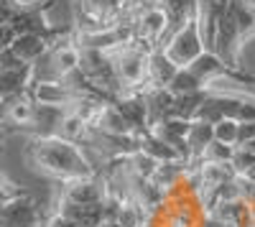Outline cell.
Instances as JSON below:
<instances>
[{
	"instance_id": "1",
	"label": "cell",
	"mask_w": 255,
	"mask_h": 227,
	"mask_svg": "<svg viewBox=\"0 0 255 227\" xmlns=\"http://www.w3.org/2000/svg\"><path fill=\"white\" fill-rule=\"evenodd\" d=\"M28 158L33 166H38L44 174L59 179V181H72L82 176H95V166L84 156L79 143L64 140L59 135L49 138H33L28 143Z\"/></svg>"
},
{
	"instance_id": "2",
	"label": "cell",
	"mask_w": 255,
	"mask_h": 227,
	"mask_svg": "<svg viewBox=\"0 0 255 227\" xmlns=\"http://www.w3.org/2000/svg\"><path fill=\"white\" fill-rule=\"evenodd\" d=\"M166 51V56L174 61V64L181 69V67H189L204 49V41H202V33H199V23L197 18L186 20L184 26H179L171 36L166 38V44L161 46Z\"/></svg>"
},
{
	"instance_id": "3",
	"label": "cell",
	"mask_w": 255,
	"mask_h": 227,
	"mask_svg": "<svg viewBox=\"0 0 255 227\" xmlns=\"http://www.w3.org/2000/svg\"><path fill=\"white\" fill-rule=\"evenodd\" d=\"M133 28H135V38L148 46H153V49H161L166 44V38L171 36L168 13L161 3L158 5H140L133 15Z\"/></svg>"
},
{
	"instance_id": "4",
	"label": "cell",
	"mask_w": 255,
	"mask_h": 227,
	"mask_svg": "<svg viewBox=\"0 0 255 227\" xmlns=\"http://www.w3.org/2000/svg\"><path fill=\"white\" fill-rule=\"evenodd\" d=\"M0 227H38V210L28 194H15L0 207Z\"/></svg>"
},
{
	"instance_id": "5",
	"label": "cell",
	"mask_w": 255,
	"mask_h": 227,
	"mask_svg": "<svg viewBox=\"0 0 255 227\" xmlns=\"http://www.w3.org/2000/svg\"><path fill=\"white\" fill-rule=\"evenodd\" d=\"M61 199L77 202V204H105L108 202V187H105V181H97L95 176L72 179V181H64Z\"/></svg>"
},
{
	"instance_id": "6",
	"label": "cell",
	"mask_w": 255,
	"mask_h": 227,
	"mask_svg": "<svg viewBox=\"0 0 255 227\" xmlns=\"http://www.w3.org/2000/svg\"><path fill=\"white\" fill-rule=\"evenodd\" d=\"M59 215L72 220L77 227H100L108 220V202L105 204H77V202H59Z\"/></svg>"
},
{
	"instance_id": "7",
	"label": "cell",
	"mask_w": 255,
	"mask_h": 227,
	"mask_svg": "<svg viewBox=\"0 0 255 227\" xmlns=\"http://www.w3.org/2000/svg\"><path fill=\"white\" fill-rule=\"evenodd\" d=\"M143 100H145V110H148V130L158 125V122L174 117L176 95L168 92V87H148L143 92Z\"/></svg>"
},
{
	"instance_id": "8",
	"label": "cell",
	"mask_w": 255,
	"mask_h": 227,
	"mask_svg": "<svg viewBox=\"0 0 255 227\" xmlns=\"http://www.w3.org/2000/svg\"><path fill=\"white\" fill-rule=\"evenodd\" d=\"M49 46H51V41L41 33H18L10 44V51L23 61V64L33 67L36 61L49 51Z\"/></svg>"
},
{
	"instance_id": "9",
	"label": "cell",
	"mask_w": 255,
	"mask_h": 227,
	"mask_svg": "<svg viewBox=\"0 0 255 227\" xmlns=\"http://www.w3.org/2000/svg\"><path fill=\"white\" fill-rule=\"evenodd\" d=\"M212 140H215V125H209L204 120H191L186 133V163L199 161Z\"/></svg>"
},
{
	"instance_id": "10",
	"label": "cell",
	"mask_w": 255,
	"mask_h": 227,
	"mask_svg": "<svg viewBox=\"0 0 255 227\" xmlns=\"http://www.w3.org/2000/svg\"><path fill=\"white\" fill-rule=\"evenodd\" d=\"M153 135H158L161 140H166L168 146H174L184 161H186V133H189V120H181V117H168L163 122H158V125L151 128Z\"/></svg>"
},
{
	"instance_id": "11",
	"label": "cell",
	"mask_w": 255,
	"mask_h": 227,
	"mask_svg": "<svg viewBox=\"0 0 255 227\" xmlns=\"http://www.w3.org/2000/svg\"><path fill=\"white\" fill-rule=\"evenodd\" d=\"M179 67L166 56L163 49H153L148 56V85L151 87H168V82L174 79Z\"/></svg>"
},
{
	"instance_id": "12",
	"label": "cell",
	"mask_w": 255,
	"mask_h": 227,
	"mask_svg": "<svg viewBox=\"0 0 255 227\" xmlns=\"http://www.w3.org/2000/svg\"><path fill=\"white\" fill-rule=\"evenodd\" d=\"M227 13L235 20L243 41H250L255 36V3L253 0H230Z\"/></svg>"
},
{
	"instance_id": "13",
	"label": "cell",
	"mask_w": 255,
	"mask_h": 227,
	"mask_svg": "<svg viewBox=\"0 0 255 227\" xmlns=\"http://www.w3.org/2000/svg\"><path fill=\"white\" fill-rule=\"evenodd\" d=\"M212 87H204V90H197V92H189V95H179L176 102H174V117H181V120H197L202 105L207 102Z\"/></svg>"
},
{
	"instance_id": "14",
	"label": "cell",
	"mask_w": 255,
	"mask_h": 227,
	"mask_svg": "<svg viewBox=\"0 0 255 227\" xmlns=\"http://www.w3.org/2000/svg\"><path fill=\"white\" fill-rule=\"evenodd\" d=\"M207 85H202V82L194 77V72H191L189 67H181L176 74H174V79L168 82V92L171 95H189V92H197V90H204Z\"/></svg>"
},
{
	"instance_id": "15",
	"label": "cell",
	"mask_w": 255,
	"mask_h": 227,
	"mask_svg": "<svg viewBox=\"0 0 255 227\" xmlns=\"http://www.w3.org/2000/svg\"><path fill=\"white\" fill-rule=\"evenodd\" d=\"M232 153H235V146H227V143H220V140H212L209 146L204 148L202 153V163H230L232 161ZM197 163V161H194Z\"/></svg>"
},
{
	"instance_id": "16",
	"label": "cell",
	"mask_w": 255,
	"mask_h": 227,
	"mask_svg": "<svg viewBox=\"0 0 255 227\" xmlns=\"http://www.w3.org/2000/svg\"><path fill=\"white\" fill-rule=\"evenodd\" d=\"M238 130H240V122L238 120H220L215 122V140L227 143V146H238Z\"/></svg>"
},
{
	"instance_id": "17",
	"label": "cell",
	"mask_w": 255,
	"mask_h": 227,
	"mask_svg": "<svg viewBox=\"0 0 255 227\" xmlns=\"http://www.w3.org/2000/svg\"><path fill=\"white\" fill-rule=\"evenodd\" d=\"M230 166L235 169V174H238V176H243V174H245L250 166H255V153H253V151H248V148H240V146H235V153H232Z\"/></svg>"
},
{
	"instance_id": "18",
	"label": "cell",
	"mask_w": 255,
	"mask_h": 227,
	"mask_svg": "<svg viewBox=\"0 0 255 227\" xmlns=\"http://www.w3.org/2000/svg\"><path fill=\"white\" fill-rule=\"evenodd\" d=\"M26 0H0V26H8Z\"/></svg>"
},
{
	"instance_id": "19",
	"label": "cell",
	"mask_w": 255,
	"mask_h": 227,
	"mask_svg": "<svg viewBox=\"0 0 255 227\" xmlns=\"http://www.w3.org/2000/svg\"><path fill=\"white\" fill-rule=\"evenodd\" d=\"M230 5V0H197V8L199 10H209V13H217L222 15Z\"/></svg>"
},
{
	"instance_id": "20",
	"label": "cell",
	"mask_w": 255,
	"mask_h": 227,
	"mask_svg": "<svg viewBox=\"0 0 255 227\" xmlns=\"http://www.w3.org/2000/svg\"><path fill=\"white\" fill-rule=\"evenodd\" d=\"M255 140V122H240L238 130V146H250Z\"/></svg>"
},
{
	"instance_id": "21",
	"label": "cell",
	"mask_w": 255,
	"mask_h": 227,
	"mask_svg": "<svg viewBox=\"0 0 255 227\" xmlns=\"http://www.w3.org/2000/svg\"><path fill=\"white\" fill-rule=\"evenodd\" d=\"M13 38H15V31H13V26H10V23H8V26H0V51L10 49Z\"/></svg>"
},
{
	"instance_id": "22",
	"label": "cell",
	"mask_w": 255,
	"mask_h": 227,
	"mask_svg": "<svg viewBox=\"0 0 255 227\" xmlns=\"http://www.w3.org/2000/svg\"><path fill=\"white\" fill-rule=\"evenodd\" d=\"M44 227H77L72 220H67L64 215H59V212H54L46 222H44Z\"/></svg>"
},
{
	"instance_id": "23",
	"label": "cell",
	"mask_w": 255,
	"mask_h": 227,
	"mask_svg": "<svg viewBox=\"0 0 255 227\" xmlns=\"http://www.w3.org/2000/svg\"><path fill=\"white\" fill-rule=\"evenodd\" d=\"M243 179H248L250 184H255V166H250V169H248V171L243 174Z\"/></svg>"
},
{
	"instance_id": "24",
	"label": "cell",
	"mask_w": 255,
	"mask_h": 227,
	"mask_svg": "<svg viewBox=\"0 0 255 227\" xmlns=\"http://www.w3.org/2000/svg\"><path fill=\"white\" fill-rule=\"evenodd\" d=\"M0 207H3V202H0Z\"/></svg>"
},
{
	"instance_id": "25",
	"label": "cell",
	"mask_w": 255,
	"mask_h": 227,
	"mask_svg": "<svg viewBox=\"0 0 255 227\" xmlns=\"http://www.w3.org/2000/svg\"><path fill=\"white\" fill-rule=\"evenodd\" d=\"M0 102H3V97H0Z\"/></svg>"
}]
</instances>
